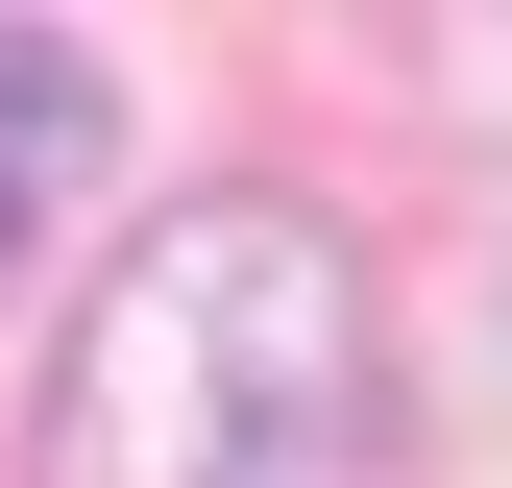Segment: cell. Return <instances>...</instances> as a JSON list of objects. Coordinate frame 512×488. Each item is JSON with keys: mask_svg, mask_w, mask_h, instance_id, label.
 Listing matches in <instances>:
<instances>
[{"mask_svg": "<svg viewBox=\"0 0 512 488\" xmlns=\"http://www.w3.org/2000/svg\"><path fill=\"white\" fill-rule=\"evenodd\" d=\"M366 391V269L317 196H171L49 342V488H293Z\"/></svg>", "mask_w": 512, "mask_h": 488, "instance_id": "cell-1", "label": "cell"}, {"mask_svg": "<svg viewBox=\"0 0 512 488\" xmlns=\"http://www.w3.org/2000/svg\"><path fill=\"white\" fill-rule=\"evenodd\" d=\"M74 147H98V49L74 25H0V220H25Z\"/></svg>", "mask_w": 512, "mask_h": 488, "instance_id": "cell-2", "label": "cell"}]
</instances>
